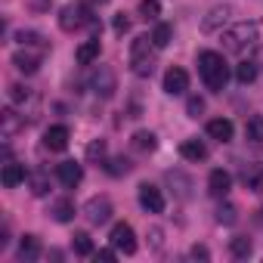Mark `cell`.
<instances>
[{
	"mask_svg": "<svg viewBox=\"0 0 263 263\" xmlns=\"http://www.w3.org/2000/svg\"><path fill=\"white\" fill-rule=\"evenodd\" d=\"M198 74H201V81H204L208 90L220 93V90L229 84V65H226L223 53H217V50L198 53Z\"/></svg>",
	"mask_w": 263,
	"mask_h": 263,
	"instance_id": "obj_1",
	"label": "cell"
},
{
	"mask_svg": "<svg viewBox=\"0 0 263 263\" xmlns=\"http://www.w3.org/2000/svg\"><path fill=\"white\" fill-rule=\"evenodd\" d=\"M155 41L149 34H140L134 37V44H130V68H134V74L140 78H149L152 68H155Z\"/></svg>",
	"mask_w": 263,
	"mask_h": 263,
	"instance_id": "obj_2",
	"label": "cell"
},
{
	"mask_svg": "<svg viewBox=\"0 0 263 263\" xmlns=\"http://www.w3.org/2000/svg\"><path fill=\"white\" fill-rule=\"evenodd\" d=\"M257 37H260V28H257L254 22H238V25H232V28L223 31V50H229V53H245L248 47L257 44Z\"/></svg>",
	"mask_w": 263,
	"mask_h": 263,
	"instance_id": "obj_3",
	"label": "cell"
},
{
	"mask_svg": "<svg viewBox=\"0 0 263 263\" xmlns=\"http://www.w3.org/2000/svg\"><path fill=\"white\" fill-rule=\"evenodd\" d=\"M108 241H111V248H118L121 254H137V232L130 229L127 223H115Z\"/></svg>",
	"mask_w": 263,
	"mask_h": 263,
	"instance_id": "obj_4",
	"label": "cell"
},
{
	"mask_svg": "<svg viewBox=\"0 0 263 263\" xmlns=\"http://www.w3.org/2000/svg\"><path fill=\"white\" fill-rule=\"evenodd\" d=\"M90 19H87V10L81 7V4H68V7H62V13H59V28L62 31H78L81 25H87Z\"/></svg>",
	"mask_w": 263,
	"mask_h": 263,
	"instance_id": "obj_5",
	"label": "cell"
},
{
	"mask_svg": "<svg viewBox=\"0 0 263 263\" xmlns=\"http://www.w3.org/2000/svg\"><path fill=\"white\" fill-rule=\"evenodd\" d=\"M68 140H71L68 127H65V124H53V127H47V134H44V149H50V152H65V149H68Z\"/></svg>",
	"mask_w": 263,
	"mask_h": 263,
	"instance_id": "obj_6",
	"label": "cell"
},
{
	"mask_svg": "<svg viewBox=\"0 0 263 263\" xmlns=\"http://www.w3.org/2000/svg\"><path fill=\"white\" fill-rule=\"evenodd\" d=\"M189 90V74L183 71V68H167L164 71V93H171V96H183Z\"/></svg>",
	"mask_w": 263,
	"mask_h": 263,
	"instance_id": "obj_7",
	"label": "cell"
},
{
	"mask_svg": "<svg viewBox=\"0 0 263 263\" xmlns=\"http://www.w3.org/2000/svg\"><path fill=\"white\" fill-rule=\"evenodd\" d=\"M41 50H44V47H37V50H28V47L19 50V53L13 56V65H16L22 74H34V71L41 68Z\"/></svg>",
	"mask_w": 263,
	"mask_h": 263,
	"instance_id": "obj_8",
	"label": "cell"
},
{
	"mask_svg": "<svg viewBox=\"0 0 263 263\" xmlns=\"http://www.w3.org/2000/svg\"><path fill=\"white\" fill-rule=\"evenodd\" d=\"M140 204H143L149 214H161V211H164V195H161V189L143 183V186H140Z\"/></svg>",
	"mask_w": 263,
	"mask_h": 263,
	"instance_id": "obj_9",
	"label": "cell"
},
{
	"mask_svg": "<svg viewBox=\"0 0 263 263\" xmlns=\"http://www.w3.org/2000/svg\"><path fill=\"white\" fill-rule=\"evenodd\" d=\"M229 189H232V177H229L223 167L211 171V177H208V192H211L214 198H226V195H229Z\"/></svg>",
	"mask_w": 263,
	"mask_h": 263,
	"instance_id": "obj_10",
	"label": "cell"
},
{
	"mask_svg": "<svg viewBox=\"0 0 263 263\" xmlns=\"http://www.w3.org/2000/svg\"><path fill=\"white\" fill-rule=\"evenodd\" d=\"M56 174H59V183L68 186V189H74V186L84 180V167H81L78 161H62V164L56 167Z\"/></svg>",
	"mask_w": 263,
	"mask_h": 263,
	"instance_id": "obj_11",
	"label": "cell"
},
{
	"mask_svg": "<svg viewBox=\"0 0 263 263\" xmlns=\"http://www.w3.org/2000/svg\"><path fill=\"white\" fill-rule=\"evenodd\" d=\"M84 214H87L90 223H105L111 217V201L108 198H90L87 208H84Z\"/></svg>",
	"mask_w": 263,
	"mask_h": 263,
	"instance_id": "obj_12",
	"label": "cell"
},
{
	"mask_svg": "<svg viewBox=\"0 0 263 263\" xmlns=\"http://www.w3.org/2000/svg\"><path fill=\"white\" fill-rule=\"evenodd\" d=\"M232 134H235V127H232L229 118H214V121H208V137H211V140H217V143H229Z\"/></svg>",
	"mask_w": 263,
	"mask_h": 263,
	"instance_id": "obj_13",
	"label": "cell"
},
{
	"mask_svg": "<svg viewBox=\"0 0 263 263\" xmlns=\"http://www.w3.org/2000/svg\"><path fill=\"white\" fill-rule=\"evenodd\" d=\"M90 87L96 90V93H102L105 99L115 93V74H111V68H105V65H99V71L90 78Z\"/></svg>",
	"mask_w": 263,
	"mask_h": 263,
	"instance_id": "obj_14",
	"label": "cell"
},
{
	"mask_svg": "<svg viewBox=\"0 0 263 263\" xmlns=\"http://www.w3.org/2000/svg\"><path fill=\"white\" fill-rule=\"evenodd\" d=\"M99 53H102L99 37H90V41H84V44L74 50V59H78V65H93V62L99 59Z\"/></svg>",
	"mask_w": 263,
	"mask_h": 263,
	"instance_id": "obj_15",
	"label": "cell"
},
{
	"mask_svg": "<svg viewBox=\"0 0 263 263\" xmlns=\"http://www.w3.org/2000/svg\"><path fill=\"white\" fill-rule=\"evenodd\" d=\"M0 180H4L7 189H16L19 183H25V167L16 164V161H10V164H4V174H0Z\"/></svg>",
	"mask_w": 263,
	"mask_h": 263,
	"instance_id": "obj_16",
	"label": "cell"
},
{
	"mask_svg": "<svg viewBox=\"0 0 263 263\" xmlns=\"http://www.w3.org/2000/svg\"><path fill=\"white\" fill-rule=\"evenodd\" d=\"M229 16H232V10H229V7H214V10L204 16V22H201V31H217V28H220V25H223Z\"/></svg>",
	"mask_w": 263,
	"mask_h": 263,
	"instance_id": "obj_17",
	"label": "cell"
},
{
	"mask_svg": "<svg viewBox=\"0 0 263 263\" xmlns=\"http://www.w3.org/2000/svg\"><path fill=\"white\" fill-rule=\"evenodd\" d=\"M180 155H183L186 161H204V158H208V146H204L201 140H186V143L180 146Z\"/></svg>",
	"mask_w": 263,
	"mask_h": 263,
	"instance_id": "obj_18",
	"label": "cell"
},
{
	"mask_svg": "<svg viewBox=\"0 0 263 263\" xmlns=\"http://www.w3.org/2000/svg\"><path fill=\"white\" fill-rule=\"evenodd\" d=\"M37 254H41V241H37L34 235H22V241H19V257H22V260H37Z\"/></svg>",
	"mask_w": 263,
	"mask_h": 263,
	"instance_id": "obj_19",
	"label": "cell"
},
{
	"mask_svg": "<svg viewBox=\"0 0 263 263\" xmlns=\"http://www.w3.org/2000/svg\"><path fill=\"white\" fill-rule=\"evenodd\" d=\"M251 251H254V245H251V238H245V235H235V238L229 241V254H232V257H238V260H241V257H248Z\"/></svg>",
	"mask_w": 263,
	"mask_h": 263,
	"instance_id": "obj_20",
	"label": "cell"
},
{
	"mask_svg": "<svg viewBox=\"0 0 263 263\" xmlns=\"http://www.w3.org/2000/svg\"><path fill=\"white\" fill-rule=\"evenodd\" d=\"M71 248H74V254H81V257H90V254H93V241H90L87 232H74Z\"/></svg>",
	"mask_w": 263,
	"mask_h": 263,
	"instance_id": "obj_21",
	"label": "cell"
},
{
	"mask_svg": "<svg viewBox=\"0 0 263 263\" xmlns=\"http://www.w3.org/2000/svg\"><path fill=\"white\" fill-rule=\"evenodd\" d=\"M235 78H238V84H251L254 78H257V62H238V68H235Z\"/></svg>",
	"mask_w": 263,
	"mask_h": 263,
	"instance_id": "obj_22",
	"label": "cell"
},
{
	"mask_svg": "<svg viewBox=\"0 0 263 263\" xmlns=\"http://www.w3.org/2000/svg\"><path fill=\"white\" fill-rule=\"evenodd\" d=\"M245 134H248V140H254V143H263V115H254V118L248 121Z\"/></svg>",
	"mask_w": 263,
	"mask_h": 263,
	"instance_id": "obj_23",
	"label": "cell"
},
{
	"mask_svg": "<svg viewBox=\"0 0 263 263\" xmlns=\"http://www.w3.org/2000/svg\"><path fill=\"white\" fill-rule=\"evenodd\" d=\"M134 149L152 152V149H155V134H149V130H140V134H134Z\"/></svg>",
	"mask_w": 263,
	"mask_h": 263,
	"instance_id": "obj_24",
	"label": "cell"
},
{
	"mask_svg": "<svg viewBox=\"0 0 263 263\" xmlns=\"http://www.w3.org/2000/svg\"><path fill=\"white\" fill-rule=\"evenodd\" d=\"M171 37H174V28H171V25H164V22L152 31V41H155V47H158V50H164V47L171 44Z\"/></svg>",
	"mask_w": 263,
	"mask_h": 263,
	"instance_id": "obj_25",
	"label": "cell"
},
{
	"mask_svg": "<svg viewBox=\"0 0 263 263\" xmlns=\"http://www.w3.org/2000/svg\"><path fill=\"white\" fill-rule=\"evenodd\" d=\"M19 127H22V121L16 118V111H13V108H7V111H4V137L10 140V137L16 134V130H19Z\"/></svg>",
	"mask_w": 263,
	"mask_h": 263,
	"instance_id": "obj_26",
	"label": "cell"
},
{
	"mask_svg": "<svg viewBox=\"0 0 263 263\" xmlns=\"http://www.w3.org/2000/svg\"><path fill=\"white\" fill-rule=\"evenodd\" d=\"M53 214H56V220H59V223H68V220L74 217V204H71L68 198H65V201H56Z\"/></svg>",
	"mask_w": 263,
	"mask_h": 263,
	"instance_id": "obj_27",
	"label": "cell"
},
{
	"mask_svg": "<svg viewBox=\"0 0 263 263\" xmlns=\"http://www.w3.org/2000/svg\"><path fill=\"white\" fill-rule=\"evenodd\" d=\"M158 13H161V7H158V0H143V4H140V16H143L146 22L158 19Z\"/></svg>",
	"mask_w": 263,
	"mask_h": 263,
	"instance_id": "obj_28",
	"label": "cell"
},
{
	"mask_svg": "<svg viewBox=\"0 0 263 263\" xmlns=\"http://www.w3.org/2000/svg\"><path fill=\"white\" fill-rule=\"evenodd\" d=\"M127 171H130V161H127V158H111V161H108V174H111V177H121V174H127Z\"/></svg>",
	"mask_w": 263,
	"mask_h": 263,
	"instance_id": "obj_29",
	"label": "cell"
},
{
	"mask_svg": "<svg viewBox=\"0 0 263 263\" xmlns=\"http://www.w3.org/2000/svg\"><path fill=\"white\" fill-rule=\"evenodd\" d=\"M87 158H105V143H102V140L90 143V146H87Z\"/></svg>",
	"mask_w": 263,
	"mask_h": 263,
	"instance_id": "obj_30",
	"label": "cell"
},
{
	"mask_svg": "<svg viewBox=\"0 0 263 263\" xmlns=\"http://www.w3.org/2000/svg\"><path fill=\"white\" fill-rule=\"evenodd\" d=\"M217 220H220V223H226V226H229V223H235V208H232V204L220 208V211H217Z\"/></svg>",
	"mask_w": 263,
	"mask_h": 263,
	"instance_id": "obj_31",
	"label": "cell"
},
{
	"mask_svg": "<svg viewBox=\"0 0 263 263\" xmlns=\"http://www.w3.org/2000/svg\"><path fill=\"white\" fill-rule=\"evenodd\" d=\"M127 31H130V19L124 13H118L115 16V34H127Z\"/></svg>",
	"mask_w": 263,
	"mask_h": 263,
	"instance_id": "obj_32",
	"label": "cell"
},
{
	"mask_svg": "<svg viewBox=\"0 0 263 263\" xmlns=\"http://www.w3.org/2000/svg\"><path fill=\"white\" fill-rule=\"evenodd\" d=\"M10 99H13V102H28V99H31V93H28L25 87H13V93H10Z\"/></svg>",
	"mask_w": 263,
	"mask_h": 263,
	"instance_id": "obj_33",
	"label": "cell"
},
{
	"mask_svg": "<svg viewBox=\"0 0 263 263\" xmlns=\"http://www.w3.org/2000/svg\"><path fill=\"white\" fill-rule=\"evenodd\" d=\"M201 111H204V102H201L198 96H192V99H189V118H198Z\"/></svg>",
	"mask_w": 263,
	"mask_h": 263,
	"instance_id": "obj_34",
	"label": "cell"
},
{
	"mask_svg": "<svg viewBox=\"0 0 263 263\" xmlns=\"http://www.w3.org/2000/svg\"><path fill=\"white\" fill-rule=\"evenodd\" d=\"M31 192H34V195H47V180H44V177H34V180H31Z\"/></svg>",
	"mask_w": 263,
	"mask_h": 263,
	"instance_id": "obj_35",
	"label": "cell"
},
{
	"mask_svg": "<svg viewBox=\"0 0 263 263\" xmlns=\"http://www.w3.org/2000/svg\"><path fill=\"white\" fill-rule=\"evenodd\" d=\"M189 254H192L195 260H208V257H211V254H208V248H201V245H195V248H192Z\"/></svg>",
	"mask_w": 263,
	"mask_h": 263,
	"instance_id": "obj_36",
	"label": "cell"
},
{
	"mask_svg": "<svg viewBox=\"0 0 263 263\" xmlns=\"http://www.w3.org/2000/svg\"><path fill=\"white\" fill-rule=\"evenodd\" d=\"M118 257V248L115 251H96V260H115Z\"/></svg>",
	"mask_w": 263,
	"mask_h": 263,
	"instance_id": "obj_37",
	"label": "cell"
},
{
	"mask_svg": "<svg viewBox=\"0 0 263 263\" xmlns=\"http://www.w3.org/2000/svg\"><path fill=\"white\" fill-rule=\"evenodd\" d=\"M260 220H263V211H260Z\"/></svg>",
	"mask_w": 263,
	"mask_h": 263,
	"instance_id": "obj_38",
	"label": "cell"
}]
</instances>
